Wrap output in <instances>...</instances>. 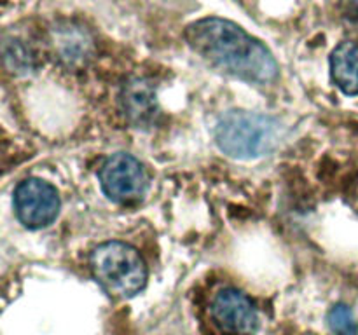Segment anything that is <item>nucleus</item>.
Segmentation results:
<instances>
[{
	"label": "nucleus",
	"mask_w": 358,
	"mask_h": 335,
	"mask_svg": "<svg viewBox=\"0 0 358 335\" xmlns=\"http://www.w3.org/2000/svg\"><path fill=\"white\" fill-rule=\"evenodd\" d=\"M185 40L205 61L241 80L269 84L278 77V63L261 40L222 17H203L185 30Z\"/></svg>",
	"instance_id": "1"
},
{
	"label": "nucleus",
	"mask_w": 358,
	"mask_h": 335,
	"mask_svg": "<svg viewBox=\"0 0 358 335\" xmlns=\"http://www.w3.org/2000/svg\"><path fill=\"white\" fill-rule=\"evenodd\" d=\"M215 142L234 159L268 156L280 142V124L266 114L247 110L226 112L215 126Z\"/></svg>",
	"instance_id": "2"
},
{
	"label": "nucleus",
	"mask_w": 358,
	"mask_h": 335,
	"mask_svg": "<svg viewBox=\"0 0 358 335\" xmlns=\"http://www.w3.org/2000/svg\"><path fill=\"white\" fill-rule=\"evenodd\" d=\"M91 271L112 297L128 299L147 285V267L138 251L122 241H107L91 251Z\"/></svg>",
	"instance_id": "3"
},
{
	"label": "nucleus",
	"mask_w": 358,
	"mask_h": 335,
	"mask_svg": "<svg viewBox=\"0 0 358 335\" xmlns=\"http://www.w3.org/2000/svg\"><path fill=\"white\" fill-rule=\"evenodd\" d=\"M100 184L115 202H135L145 194L149 177L143 164L126 152L114 154L100 168Z\"/></svg>",
	"instance_id": "4"
},
{
	"label": "nucleus",
	"mask_w": 358,
	"mask_h": 335,
	"mask_svg": "<svg viewBox=\"0 0 358 335\" xmlns=\"http://www.w3.org/2000/svg\"><path fill=\"white\" fill-rule=\"evenodd\" d=\"M14 209L23 225L30 229L48 227L58 216V191L41 178H27L14 191Z\"/></svg>",
	"instance_id": "5"
},
{
	"label": "nucleus",
	"mask_w": 358,
	"mask_h": 335,
	"mask_svg": "<svg viewBox=\"0 0 358 335\" xmlns=\"http://www.w3.org/2000/svg\"><path fill=\"white\" fill-rule=\"evenodd\" d=\"M212 318L224 332L233 335H254L259 314L254 302L236 288H224L213 297Z\"/></svg>",
	"instance_id": "6"
},
{
	"label": "nucleus",
	"mask_w": 358,
	"mask_h": 335,
	"mask_svg": "<svg viewBox=\"0 0 358 335\" xmlns=\"http://www.w3.org/2000/svg\"><path fill=\"white\" fill-rule=\"evenodd\" d=\"M49 45L55 58L69 68L86 65L94 51L90 31L72 21H63L49 30Z\"/></svg>",
	"instance_id": "7"
},
{
	"label": "nucleus",
	"mask_w": 358,
	"mask_h": 335,
	"mask_svg": "<svg viewBox=\"0 0 358 335\" xmlns=\"http://www.w3.org/2000/svg\"><path fill=\"white\" fill-rule=\"evenodd\" d=\"M122 114L136 128H150L159 117L156 89L143 77H135L124 84L121 91Z\"/></svg>",
	"instance_id": "8"
},
{
	"label": "nucleus",
	"mask_w": 358,
	"mask_h": 335,
	"mask_svg": "<svg viewBox=\"0 0 358 335\" xmlns=\"http://www.w3.org/2000/svg\"><path fill=\"white\" fill-rule=\"evenodd\" d=\"M332 79L345 94H358V44L343 42L331 54Z\"/></svg>",
	"instance_id": "9"
},
{
	"label": "nucleus",
	"mask_w": 358,
	"mask_h": 335,
	"mask_svg": "<svg viewBox=\"0 0 358 335\" xmlns=\"http://www.w3.org/2000/svg\"><path fill=\"white\" fill-rule=\"evenodd\" d=\"M3 59L10 72L28 73L35 68L34 52L20 38H10L3 42Z\"/></svg>",
	"instance_id": "10"
},
{
	"label": "nucleus",
	"mask_w": 358,
	"mask_h": 335,
	"mask_svg": "<svg viewBox=\"0 0 358 335\" xmlns=\"http://www.w3.org/2000/svg\"><path fill=\"white\" fill-rule=\"evenodd\" d=\"M327 323L334 335H358V321L355 314L345 304H338L329 311Z\"/></svg>",
	"instance_id": "11"
}]
</instances>
